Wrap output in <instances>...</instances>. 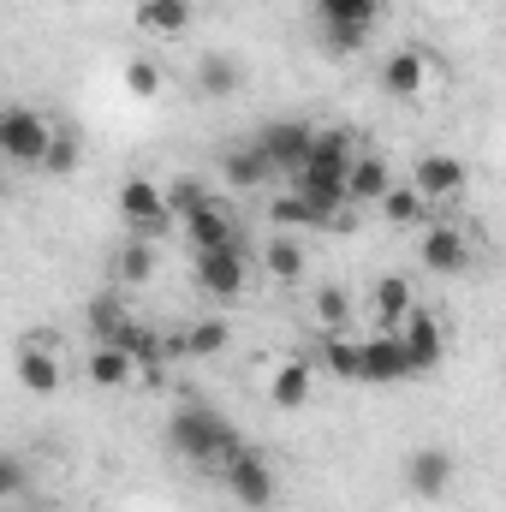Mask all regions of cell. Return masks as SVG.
Instances as JSON below:
<instances>
[{
	"mask_svg": "<svg viewBox=\"0 0 506 512\" xmlns=\"http://www.w3.org/2000/svg\"><path fill=\"white\" fill-rule=\"evenodd\" d=\"M167 447H173L179 459H191V465H227V459L245 447V435H239L221 411H209V405H179V411L167 417Z\"/></svg>",
	"mask_w": 506,
	"mask_h": 512,
	"instance_id": "cell-1",
	"label": "cell"
},
{
	"mask_svg": "<svg viewBox=\"0 0 506 512\" xmlns=\"http://www.w3.org/2000/svg\"><path fill=\"white\" fill-rule=\"evenodd\" d=\"M352 161H358V149H352L346 131H316V149H310V161L298 173V191L322 215H334L340 203H352Z\"/></svg>",
	"mask_w": 506,
	"mask_h": 512,
	"instance_id": "cell-2",
	"label": "cell"
},
{
	"mask_svg": "<svg viewBox=\"0 0 506 512\" xmlns=\"http://www.w3.org/2000/svg\"><path fill=\"white\" fill-rule=\"evenodd\" d=\"M316 18H322V42L334 54H358L376 30L381 0H316Z\"/></svg>",
	"mask_w": 506,
	"mask_h": 512,
	"instance_id": "cell-3",
	"label": "cell"
},
{
	"mask_svg": "<svg viewBox=\"0 0 506 512\" xmlns=\"http://www.w3.org/2000/svg\"><path fill=\"white\" fill-rule=\"evenodd\" d=\"M120 221L131 227V239H155L167 221H179L173 215V203H167V185H155V179H126L120 185Z\"/></svg>",
	"mask_w": 506,
	"mask_h": 512,
	"instance_id": "cell-4",
	"label": "cell"
},
{
	"mask_svg": "<svg viewBox=\"0 0 506 512\" xmlns=\"http://www.w3.org/2000/svg\"><path fill=\"white\" fill-rule=\"evenodd\" d=\"M48 143H54L48 114H30V108H6V114H0V149H6V161L42 167V161H48Z\"/></svg>",
	"mask_w": 506,
	"mask_h": 512,
	"instance_id": "cell-5",
	"label": "cell"
},
{
	"mask_svg": "<svg viewBox=\"0 0 506 512\" xmlns=\"http://www.w3.org/2000/svg\"><path fill=\"white\" fill-rule=\"evenodd\" d=\"M191 274L209 298H239L251 286V262H245V245H221V251H197L191 256Z\"/></svg>",
	"mask_w": 506,
	"mask_h": 512,
	"instance_id": "cell-6",
	"label": "cell"
},
{
	"mask_svg": "<svg viewBox=\"0 0 506 512\" xmlns=\"http://www.w3.org/2000/svg\"><path fill=\"white\" fill-rule=\"evenodd\" d=\"M221 471H227V489H233V501H239V507H251V512L274 507V495H280V489H274V471H268V459H262L256 447H239Z\"/></svg>",
	"mask_w": 506,
	"mask_h": 512,
	"instance_id": "cell-7",
	"label": "cell"
},
{
	"mask_svg": "<svg viewBox=\"0 0 506 512\" xmlns=\"http://www.w3.org/2000/svg\"><path fill=\"white\" fill-rule=\"evenodd\" d=\"M262 143V155L274 161V173H304V161H310V149H316V126H304V120H274V126L256 137Z\"/></svg>",
	"mask_w": 506,
	"mask_h": 512,
	"instance_id": "cell-8",
	"label": "cell"
},
{
	"mask_svg": "<svg viewBox=\"0 0 506 512\" xmlns=\"http://www.w3.org/2000/svg\"><path fill=\"white\" fill-rule=\"evenodd\" d=\"M417 256H423L429 274H459V268H471V256L477 251H471V233H465V227H453V221H429Z\"/></svg>",
	"mask_w": 506,
	"mask_h": 512,
	"instance_id": "cell-9",
	"label": "cell"
},
{
	"mask_svg": "<svg viewBox=\"0 0 506 512\" xmlns=\"http://www.w3.org/2000/svg\"><path fill=\"white\" fill-rule=\"evenodd\" d=\"M429 78H435V54H423V48H393L381 60V90L399 102H417L429 90Z\"/></svg>",
	"mask_w": 506,
	"mask_h": 512,
	"instance_id": "cell-10",
	"label": "cell"
},
{
	"mask_svg": "<svg viewBox=\"0 0 506 512\" xmlns=\"http://www.w3.org/2000/svg\"><path fill=\"white\" fill-rule=\"evenodd\" d=\"M411 185L429 197V203H453V197H465V185H471V173H465V161L459 155H423L417 167H411Z\"/></svg>",
	"mask_w": 506,
	"mask_h": 512,
	"instance_id": "cell-11",
	"label": "cell"
},
{
	"mask_svg": "<svg viewBox=\"0 0 506 512\" xmlns=\"http://www.w3.org/2000/svg\"><path fill=\"white\" fill-rule=\"evenodd\" d=\"M405 489H411L417 501H441V495L453 489V453H447V447H417V453L405 459Z\"/></svg>",
	"mask_w": 506,
	"mask_h": 512,
	"instance_id": "cell-12",
	"label": "cell"
},
{
	"mask_svg": "<svg viewBox=\"0 0 506 512\" xmlns=\"http://www.w3.org/2000/svg\"><path fill=\"white\" fill-rule=\"evenodd\" d=\"M399 340H405V352H411V370L423 376V370H435L441 358H447V334H441V322L417 304L411 316H405V328H399Z\"/></svg>",
	"mask_w": 506,
	"mask_h": 512,
	"instance_id": "cell-13",
	"label": "cell"
},
{
	"mask_svg": "<svg viewBox=\"0 0 506 512\" xmlns=\"http://www.w3.org/2000/svg\"><path fill=\"white\" fill-rule=\"evenodd\" d=\"M411 310H417V298H411V280H405V274H381L376 286H370V316H376V334H399Z\"/></svg>",
	"mask_w": 506,
	"mask_h": 512,
	"instance_id": "cell-14",
	"label": "cell"
},
{
	"mask_svg": "<svg viewBox=\"0 0 506 512\" xmlns=\"http://www.w3.org/2000/svg\"><path fill=\"white\" fill-rule=\"evenodd\" d=\"M405 376H417L411 370V352H405V340L399 334H376V340H364V382H405Z\"/></svg>",
	"mask_w": 506,
	"mask_h": 512,
	"instance_id": "cell-15",
	"label": "cell"
},
{
	"mask_svg": "<svg viewBox=\"0 0 506 512\" xmlns=\"http://www.w3.org/2000/svg\"><path fill=\"white\" fill-rule=\"evenodd\" d=\"M131 24L143 36H155V42H173V36L191 30V0H137L131 6Z\"/></svg>",
	"mask_w": 506,
	"mask_h": 512,
	"instance_id": "cell-16",
	"label": "cell"
},
{
	"mask_svg": "<svg viewBox=\"0 0 506 512\" xmlns=\"http://www.w3.org/2000/svg\"><path fill=\"white\" fill-rule=\"evenodd\" d=\"M185 239H191V251H221V245H239V221L227 203H209L185 221Z\"/></svg>",
	"mask_w": 506,
	"mask_h": 512,
	"instance_id": "cell-17",
	"label": "cell"
},
{
	"mask_svg": "<svg viewBox=\"0 0 506 512\" xmlns=\"http://www.w3.org/2000/svg\"><path fill=\"white\" fill-rule=\"evenodd\" d=\"M221 173H227L233 191H256V185L274 179V161L262 155V143H245V149H227V155H221Z\"/></svg>",
	"mask_w": 506,
	"mask_h": 512,
	"instance_id": "cell-18",
	"label": "cell"
},
{
	"mask_svg": "<svg viewBox=\"0 0 506 512\" xmlns=\"http://www.w3.org/2000/svg\"><path fill=\"white\" fill-rule=\"evenodd\" d=\"M18 387H24V393H36V399L60 393V358H54V352H42V346H24V352H18Z\"/></svg>",
	"mask_w": 506,
	"mask_h": 512,
	"instance_id": "cell-19",
	"label": "cell"
},
{
	"mask_svg": "<svg viewBox=\"0 0 506 512\" xmlns=\"http://www.w3.org/2000/svg\"><path fill=\"white\" fill-rule=\"evenodd\" d=\"M268 405H280V411L310 405V364H304V358H292V364H280V370L268 376Z\"/></svg>",
	"mask_w": 506,
	"mask_h": 512,
	"instance_id": "cell-20",
	"label": "cell"
},
{
	"mask_svg": "<svg viewBox=\"0 0 506 512\" xmlns=\"http://www.w3.org/2000/svg\"><path fill=\"white\" fill-rule=\"evenodd\" d=\"M197 90H203V96H215V102H227V96H239V90H245V66H239V60H227V54H209V60L197 66Z\"/></svg>",
	"mask_w": 506,
	"mask_h": 512,
	"instance_id": "cell-21",
	"label": "cell"
},
{
	"mask_svg": "<svg viewBox=\"0 0 506 512\" xmlns=\"http://www.w3.org/2000/svg\"><path fill=\"white\" fill-rule=\"evenodd\" d=\"M322 370L328 376H340V382H364V346L358 340H346V334H322Z\"/></svg>",
	"mask_w": 506,
	"mask_h": 512,
	"instance_id": "cell-22",
	"label": "cell"
},
{
	"mask_svg": "<svg viewBox=\"0 0 506 512\" xmlns=\"http://www.w3.org/2000/svg\"><path fill=\"white\" fill-rule=\"evenodd\" d=\"M84 322H90V340H96V346H114L131 316H126V304H120L114 292H96V298L84 304Z\"/></svg>",
	"mask_w": 506,
	"mask_h": 512,
	"instance_id": "cell-23",
	"label": "cell"
},
{
	"mask_svg": "<svg viewBox=\"0 0 506 512\" xmlns=\"http://www.w3.org/2000/svg\"><path fill=\"white\" fill-rule=\"evenodd\" d=\"M393 191V173H387V161L381 155H358L352 161V203H376L381 209V197Z\"/></svg>",
	"mask_w": 506,
	"mask_h": 512,
	"instance_id": "cell-24",
	"label": "cell"
},
{
	"mask_svg": "<svg viewBox=\"0 0 506 512\" xmlns=\"http://www.w3.org/2000/svg\"><path fill=\"white\" fill-rule=\"evenodd\" d=\"M90 382L96 387H126L131 376H137V358L131 352H120V346H90Z\"/></svg>",
	"mask_w": 506,
	"mask_h": 512,
	"instance_id": "cell-25",
	"label": "cell"
},
{
	"mask_svg": "<svg viewBox=\"0 0 506 512\" xmlns=\"http://www.w3.org/2000/svg\"><path fill=\"white\" fill-rule=\"evenodd\" d=\"M429 209H435V203H429L417 185H393V191L381 197V215H387L393 227H417V221L429 227Z\"/></svg>",
	"mask_w": 506,
	"mask_h": 512,
	"instance_id": "cell-26",
	"label": "cell"
},
{
	"mask_svg": "<svg viewBox=\"0 0 506 512\" xmlns=\"http://www.w3.org/2000/svg\"><path fill=\"white\" fill-rule=\"evenodd\" d=\"M268 221H274L280 233H292V227H322L328 215H322V209H316V203H310L298 185H292L286 197H274V203H268Z\"/></svg>",
	"mask_w": 506,
	"mask_h": 512,
	"instance_id": "cell-27",
	"label": "cell"
},
{
	"mask_svg": "<svg viewBox=\"0 0 506 512\" xmlns=\"http://www.w3.org/2000/svg\"><path fill=\"white\" fill-rule=\"evenodd\" d=\"M262 268H268V280H280V286H292V280L304 274V251H298V239H286V233H274V239L262 245Z\"/></svg>",
	"mask_w": 506,
	"mask_h": 512,
	"instance_id": "cell-28",
	"label": "cell"
},
{
	"mask_svg": "<svg viewBox=\"0 0 506 512\" xmlns=\"http://www.w3.org/2000/svg\"><path fill=\"white\" fill-rule=\"evenodd\" d=\"M227 340H233V328H227L221 316H203V322L185 328V358H221Z\"/></svg>",
	"mask_w": 506,
	"mask_h": 512,
	"instance_id": "cell-29",
	"label": "cell"
},
{
	"mask_svg": "<svg viewBox=\"0 0 506 512\" xmlns=\"http://www.w3.org/2000/svg\"><path fill=\"white\" fill-rule=\"evenodd\" d=\"M114 346H120V352H131L137 364H161V358H167V340H161L155 328H143V322H126Z\"/></svg>",
	"mask_w": 506,
	"mask_h": 512,
	"instance_id": "cell-30",
	"label": "cell"
},
{
	"mask_svg": "<svg viewBox=\"0 0 506 512\" xmlns=\"http://www.w3.org/2000/svg\"><path fill=\"white\" fill-rule=\"evenodd\" d=\"M346 322H352V292L346 286H322L316 292V328L322 334H340Z\"/></svg>",
	"mask_w": 506,
	"mask_h": 512,
	"instance_id": "cell-31",
	"label": "cell"
},
{
	"mask_svg": "<svg viewBox=\"0 0 506 512\" xmlns=\"http://www.w3.org/2000/svg\"><path fill=\"white\" fill-rule=\"evenodd\" d=\"M114 268H120L126 286H149V280H155V245H149V239L120 245V262H114Z\"/></svg>",
	"mask_w": 506,
	"mask_h": 512,
	"instance_id": "cell-32",
	"label": "cell"
},
{
	"mask_svg": "<svg viewBox=\"0 0 506 512\" xmlns=\"http://www.w3.org/2000/svg\"><path fill=\"white\" fill-rule=\"evenodd\" d=\"M167 203H173V215H179V221H191V215H197V209H209L215 197H209V185H203V179H191V173H185V179H173V185H167Z\"/></svg>",
	"mask_w": 506,
	"mask_h": 512,
	"instance_id": "cell-33",
	"label": "cell"
},
{
	"mask_svg": "<svg viewBox=\"0 0 506 512\" xmlns=\"http://www.w3.org/2000/svg\"><path fill=\"white\" fill-rule=\"evenodd\" d=\"M78 161H84V143H78V131L54 126V143H48V161H42V167L66 179V173H78Z\"/></svg>",
	"mask_w": 506,
	"mask_h": 512,
	"instance_id": "cell-34",
	"label": "cell"
},
{
	"mask_svg": "<svg viewBox=\"0 0 506 512\" xmlns=\"http://www.w3.org/2000/svg\"><path fill=\"white\" fill-rule=\"evenodd\" d=\"M126 90H131V96H143V102H155V96H161V66H155V60H143V54L126 60Z\"/></svg>",
	"mask_w": 506,
	"mask_h": 512,
	"instance_id": "cell-35",
	"label": "cell"
},
{
	"mask_svg": "<svg viewBox=\"0 0 506 512\" xmlns=\"http://www.w3.org/2000/svg\"><path fill=\"white\" fill-rule=\"evenodd\" d=\"M0 495H6V501H18V495H24V459H18V453H6V459H0Z\"/></svg>",
	"mask_w": 506,
	"mask_h": 512,
	"instance_id": "cell-36",
	"label": "cell"
}]
</instances>
